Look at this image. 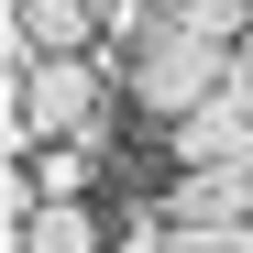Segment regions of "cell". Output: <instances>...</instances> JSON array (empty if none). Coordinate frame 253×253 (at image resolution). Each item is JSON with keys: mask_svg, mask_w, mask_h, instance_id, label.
<instances>
[{"mask_svg": "<svg viewBox=\"0 0 253 253\" xmlns=\"http://www.w3.org/2000/svg\"><path fill=\"white\" fill-rule=\"evenodd\" d=\"M110 143V66L99 55H33L22 88H11V154L33 143Z\"/></svg>", "mask_w": 253, "mask_h": 253, "instance_id": "cell-1", "label": "cell"}, {"mask_svg": "<svg viewBox=\"0 0 253 253\" xmlns=\"http://www.w3.org/2000/svg\"><path fill=\"white\" fill-rule=\"evenodd\" d=\"M121 77H132V99H143L154 121H187V110L231 77V44H209V33H187L176 11H165L143 44H132V66H121Z\"/></svg>", "mask_w": 253, "mask_h": 253, "instance_id": "cell-2", "label": "cell"}, {"mask_svg": "<svg viewBox=\"0 0 253 253\" xmlns=\"http://www.w3.org/2000/svg\"><path fill=\"white\" fill-rule=\"evenodd\" d=\"M165 132H176V165H220V154H253V77L231 66L220 88H209L187 121H165Z\"/></svg>", "mask_w": 253, "mask_h": 253, "instance_id": "cell-3", "label": "cell"}, {"mask_svg": "<svg viewBox=\"0 0 253 253\" xmlns=\"http://www.w3.org/2000/svg\"><path fill=\"white\" fill-rule=\"evenodd\" d=\"M165 220H253V154L187 165V176L165 187Z\"/></svg>", "mask_w": 253, "mask_h": 253, "instance_id": "cell-4", "label": "cell"}, {"mask_svg": "<svg viewBox=\"0 0 253 253\" xmlns=\"http://www.w3.org/2000/svg\"><path fill=\"white\" fill-rule=\"evenodd\" d=\"M11 33L44 44V55H99L110 11H99V0H11Z\"/></svg>", "mask_w": 253, "mask_h": 253, "instance_id": "cell-5", "label": "cell"}, {"mask_svg": "<svg viewBox=\"0 0 253 253\" xmlns=\"http://www.w3.org/2000/svg\"><path fill=\"white\" fill-rule=\"evenodd\" d=\"M11 165H33V187L44 198H88V176H99V143H33V154H11Z\"/></svg>", "mask_w": 253, "mask_h": 253, "instance_id": "cell-6", "label": "cell"}, {"mask_svg": "<svg viewBox=\"0 0 253 253\" xmlns=\"http://www.w3.org/2000/svg\"><path fill=\"white\" fill-rule=\"evenodd\" d=\"M165 253H253V220H176Z\"/></svg>", "mask_w": 253, "mask_h": 253, "instance_id": "cell-7", "label": "cell"}, {"mask_svg": "<svg viewBox=\"0 0 253 253\" xmlns=\"http://www.w3.org/2000/svg\"><path fill=\"white\" fill-rule=\"evenodd\" d=\"M231 66H242V77H253V33H242V44H231Z\"/></svg>", "mask_w": 253, "mask_h": 253, "instance_id": "cell-8", "label": "cell"}, {"mask_svg": "<svg viewBox=\"0 0 253 253\" xmlns=\"http://www.w3.org/2000/svg\"><path fill=\"white\" fill-rule=\"evenodd\" d=\"M154 11H187V0H154Z\"/></svg>", "mask_w": 253, "mask_h": 253, "instance_id": "cell-9", "label": "cell"}]
</instances>
